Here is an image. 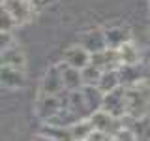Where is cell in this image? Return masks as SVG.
I'll use <instances>...</instances> for the list:
<instances>
[{
	"mask_svg": "<svg viewBox=\"0 0 150 141\" xmlns=\"http://www.w3.org/2000/svg\"><path fill=\"white\" fill-rule=\"evenodd\" d=\"M92 64L98 66L101 72H109V70H118L122 62H120V55L118 49H112V47H107L103 51H98V53H92Z\"/></svg>",
	"mask_w": 150,
	"mask_h": 141,
	"instance_id": "277c9868",
	"label": "cell"
},
{
	"mask_svg": "<svg viewBox=\"0 0 150 141\" xmlns=\"http://www.w3.org/2000/svg\"><path fill=\"white\" fill-rule=\"evenodd\" d=\"M64 62L73 66V68L83 70L92 62V53L86 49V47H83L81 43L71 45V47H68V49L64 51Z\"/></svg>",
	"mask_w": 150,
	"mask_h": 141,
	"instance_id": "8992f818",
	"label": "cell"
},
{
	"mask_svg": "<svg viewBox=\"0 0 150 141\" xmlns=\"http://www.w3.org/2000/svg\"><path fill=\"white\" fill-rule=\"evenodd\" d=\"M112 141H137V137H135V134H133L131 128H120L112 135Z\"/></svg>",
	"mask_w": 150,
	"mask_h": 141,
	"instance_id": "ffe728a7",
	"label": "cell"
},
{
	"mask_svg": "<svg viewBox=\"0 0 150 141\" xmlns=\"http://www.w3.org/2000/svg\"><path fill=\"white\" fill-rule=\"evenodd\" d=\"M41 92L43 94H62L66 92L64 79H62V64H56L45 73L41 81Z\"/></svg>",
	"mask_w": 150,
	"mask_h": 141,
	"instance_id": "5b68a950",
	"label": "cell"
},
{
	"mask_svg": "<svg viewBox=\"0 0 150 141\" xmlns=\"http://www.w3.org/2000/svg\"><path fill=\"white\" fill-rule=\"evenodd\" d=\"M90 120H92V124H94V128H96V130L105 132V134H109V135H115L116 132L122 128V126L118 124L120 119L112 117L111 113H107L105 109H98L96 113H92Z\"/></svg>",
	"mask_w": 150,
	"mask_h": 141,
	"instance_id": "52a82bcc",
	"label": "cell"
},
{
	"mask_svg": "<svg viewBox=\"0 0 150 141\" xmlns=\"http://www.w3.org/2000/svg\"><path fill=\"white\" fill-rule=\"evenodd\" d=\"M30 2L36 9H40V8H45V6H49V4H53L54 0H30Z\"/></svg>",
	"mask_w": 150,
	"mask_h": 141,
	"instance_id": "603a6c76",
	"label": "cell"
},
{
	"mask_svg": "<svg viewBox=\"0 0 150 141\" xmlns=\"http://www.w3.org/2000/svg\"><path fill=\"white\" fill-rule=\"evenodd\" d=\"M2 87L6 88H21L25 85V72L17 68H8V66H2Z\"/></svg>",
	"mask_w": 150,
	"mask_h": 141,
	"instance_id": "7c38bea8",
	"label": "cell"
},
{
	"mask_svg": "<svg viewBox=\"0 0 150 141\" xmlns=\"http://www.w3.org/2000/svg\"><path fill=\"white\" fill-rule=\"evenodd\" d=\"M126 98H128V117L131 119L146 117L150 111V75L126 87Z\"/></svg>",
	"mask_w": 150,
	"mask_h": 141,
	"instance_id": "6da1fadb",
	"label": "cell"
},
{
	"mask_svg": "<svg viewBox=\"0 0 150 141\" xmlns=\"http://www.w3.org/2000/svg\"><path fill=\"white\" fill-rule=\"evenodd\" d=\"M105 38H107V47H112V49H118L120 45L128 43L131 40L129 30L126 26H109V28H105Z\"/></svg>",
	"mask_w": 150,
	"mask_h": 141,
	"instance_id": "8fae6325",
	"label": "cell"
},
{
	"mask_svg": "<svg viewBox=\"0 0 150 141\" xmlns=\"http://www.w3.org/2000/svg\"><path fill=\"white\" fill-rule=\"evenodd\" d=\"M69 130H71L73 141H86L88 135L94 132V124H92L90 119H81V120L75 122V124L69 126Z\"/></svg>",
	"mask_w": 150,
	"mask_h": 141,
	"instance_id": "5bb4252c",
	"label": "cell"
},
{
	"mask_svg": "<svg viewBox=\"0 0 150 141\" xmlns=\"http://www.w3.org/2000/svg\"><path fill=\"white\" fill-rule=\"evenodd\" d=\"M62 79H64V87L66 90H79L84 87V79H83V72L79 68L62 62Z\"/></svg>",
	"mask_w": 150,
	"mask_h": 141,
	"instance_id": "9c48e42d",
	"label": "cell"
},
{
	"mask_svg": "<svg viewBox=\"0 0 150 141\" xmlns=\"http://www.w3.org/2000/svg\"><path fill=\"white\" fill-rule=\"evenodd\" d=\"M41 134L49 135L51 139L54 141H73V135H71V130L69 126H62V124H53V122H45L41 126Z\"/></svg>",
	"mask_w": 150,
	"mask_h": 141,
	"instance_id": "4fadbf2b",
	"label": "cell"
},
{
	"mask_svg": "<svg viewBox=\"0 0 150 141\" xmlns=\"http://www.w3.org/2000/svg\"><path fill=\"white\" fill-rule=\"evenodd\" d=\"M118 55L122 64H139V51L131 45V41L118 47Z\"/></svg>",
	"mask_w": 150,
	"mask_h": 141,
	"instance_id": "e0dca14e",
	"label": "cell"
},
{
	"mask_svg": "<svg viewBox=\"0 0 150 141\" xmlns=\"http://www.w3.org/2000/svg\"><path fill=\"white\" fill-rule=\"evenodd\" d=\"M15 25L17 23L13 21V17L4 8H0V32H11V28Z\"/></svg>",
	"mask_w": 150,
	"mask_h": 141,
	"instance_id": "d6986e66",
	"label": "cell"
},
{
	"mask_svg": "<svg viewBox=\"0 0 150 141\" xmlns=\"http://www.w3.org/2000/svg\"><path fill=\"white\" fill-rule=\"evenodd\" d=\"M83 72V79H84V85H90V87H98L100 85V79H101V70L98 66H94L92 62L86 66V68L81 70Z\"/></svg>",
	"mask_w": 150,
	"mask_h": 141,
	"instance_id": "ac0fdd59",
	"label": "cell"
},
{
	"mask_svg": "<svg viewBox=\"0 0 150 141\" xmlns=\"http://www.w3.org/2000/svg\"><path fill=\"white\" fill-rule=\"evenodd\" d=\"M111 139H112V135H109V134H105V132H100V130L94 128V132L88 135L86 141H111Z\"/></svg>",
	"mask_w": 150,
	"mask_h": 141,
	"instance_id": "44dd1931",
	"label": "cell"
},
{
	"mask_svg": "<svg viewBox=\"0 0 150 141\" xmlns=\"http://www.w3.org/2000/svg\"><path fill=\"white\" fill-rule=\"evenodd\" d=\"M83 47H86L90 53H98V51L107 49V38H105V30H100V28H94V30H88L81 36V41H79Z\"/></svg>",
	"mask_w": 150,
	"mask_h": 141,
	"instance_id": "ba28073f",
	"label": "cell"
},
{
	"mask_svg": "<svg viewBox=\"0 0 150 141\" xmlns=\"http://www.w3.org/2000/svg\"><path fill=\"white\" fill-rule=\"evenodd\" d=\"M2 8L13 17V21H15L17 25L28 23L32 19L34 9H36L32 6L30 0H2Z\"/></svg>",
	"mask_w": 150,
	"mask_h": 141,
	"instance_id": "3957f363",
	"label": "cell"
},
{
	"mask_svg": "<svg viewBox=\"0 0 150 141\" xmlns=\"http://www.w3.org/2000/svg\"><path fill=\"white\" fill-rule=\"evenodd\" d=\"M25 53L21 51V47H17L13 43L8 49H2V66H8V68H17L25 72Z\"/></svg>",
	"mask_w": 150,
	"mask_h": 141,
	"instance_id": "30bf717a",
	"label": "cell"
},
{
	"mask_svg": "<svg viewBox=\"0 0 150 141\" xmlns=\"http://www.w3.org/2000/svg\"><path fill=\"white\" fill-rule=\"evenodd\" d=\"M0 47L2 49H8V47H11L13 43H15V40H13V36H11V32H0Z\"/></svg>",
	"mask_w": 150,
	"mask_h": 141,
	"instance_id": "7402d4cb",
	"label": "cell"
},
{
	"mask_svg": "<svg viewBox=\"0 0 150 141\" xmlns=\"http://www.w3.org/2000/svg\"><path fill=\"white\" fill-rule=\"evenodd\" d=\"M148 9H150V0H148Z\"/></svg>",
	"mask_w": 150,
	"mask_h": 141,
	"instance_id": "d4e9b609",
	"label": "cell"
},
{
	"mask_svg": "<svg viewBox=\"0 0 150 141\" xmlns=\"http://www.w3.org/2000/svg\"><path fill=\"white\" fill-rule=\"evenodd\" d=\"M120 75H118V70H109V72H103L101 73V79H100V85L98 88L105 94V92H111L115 90L116 87H120Z\"/></svg>",
	"mask_w": 150,
	"mask_h": 141,
	"instance_id": "9a60e30c",
	"label": "cell"
},
{
	"mask_svg": "<svg viewBox=\"0 0 150 141\" xmlns=\"http://www.w3.org/2000/svg\"><path fill=\"white\" fill-rule=\"evenodd\" d=\"M133 130L137 141H150V115L141 117V119H133Z\"/></svg>",
	"mask_w": 150,
	"mask_h": 141,
	"instance_id": "2e32d148",
	"label": "cell"
},
{
	"mask_svg": "<svg viewBox=\"0 0 150 141\" xmlns=\"http://www.w3.org/2000/svg\"><path fill=\"white\" fill-rule=\"evenodd\" d=\"M111 141H112V139H111Z\"/></svg>",
	"mask_w": 150,
	"mask_h": 141,
	"instance_id": "484cf974",
	"label": "cell"
},
{
	"mask_svg": "<svg viewBox=\"0 0 150 141\" xmlns=\"http://www.w3.org/2000/svg\"><path fill=\"white\" fill-rule=\"evenodd\" d=\"M34 141H54V139H51L49 135H45V134H41V132H40V134L34 137Z\"/></svg>",
	"mask_w": 150,
	"mask_h": 141,
	"instance_id": "cb8c5ba5",
	"label": "cell"
},
{
	"mask_svg": "<svg viewBox=\"0 0 150 141\" xmlns=\"http://www.w3.org/2000/svg\"><path fill=\"white\" fill-rule=\"evenodd\" d=\"M101 109H105L107 113H111L116 119L128 115V98H126V87H116L115 90L103 94V103Z\"/></svg>",
	"mask_w": 150,
	"mask_h": 141,
	"instance_id": "7a4b0ae2",
	"label": "cell"
}]
</instances>
